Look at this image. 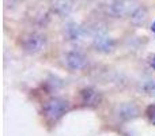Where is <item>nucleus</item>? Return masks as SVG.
Returning <instances> with one entry per match:
<instances>
[{
  "label": "nucleus",
  "instance_id": "obj_1",
  "mask_svg": "<svg viewBox=\"0 0 155 136\" xmlns=\"http://www.w3.org/2000/svg\"><path fill=\"white\" fill-rule=\"evenodd\" d=\"M68 104L63 98H51L44 106V116L49 123H57L67 113Z\"/></svg>",
  "mask_w": 155,
  "mask_h": 136
},
{
  "label": "nucleus",
  "instance_id": "obj_2",
  "mask_svg": "<svg viewBox=\"0 0 155 136\" xmlns=\"http://www.w3.org/2000/svg\"><path fill=\"white\" fill-rule=\"evenodd\" d=\"M151 30H153V32L155 33V22H154V23H153V26H151Z\"/></svg>",
  "mask_w": 155,
  "mask_h": 136
},
{
  "label": "nucleus",
  "instance_id": "obj_3",
  "mask_svg": "<svg viewBox=\"0 0 155 136\" xmlns=\"http://www.w3.org/2000/svg\"><path fill=\"white\" fill-rule=\"evenodd\" d=\"M153 67L155 68V57H154V60H153Z\"/></svg>",
  "mask_w": 155,
  "mask_h": 136
}]
</instances>
